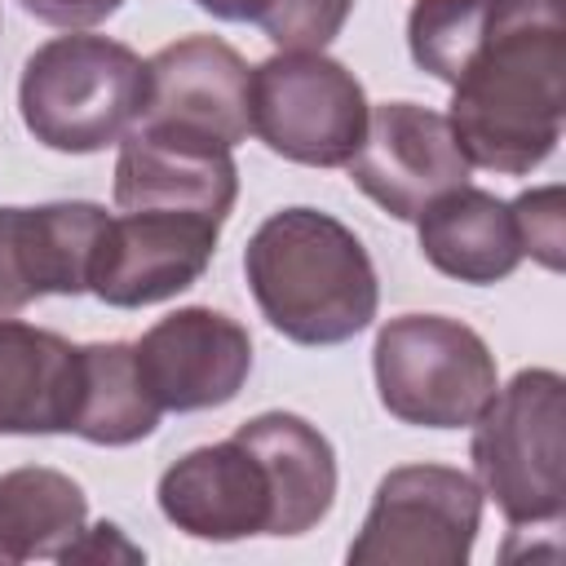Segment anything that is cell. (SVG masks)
<instances>
[{
    "instance_id": "7c38bea8",
    "label": "cell",
    "mask_w": 566,
    "mask_h": 566,
    "mask_svg": "<svg viewBox=\"0 0 566 566\" xmlns=\"http://www.w3.org/2000/svg\"><path fill=\"white\" fill-rule=\"evenodd\" d=\"M137 124L212 137L221 146L248 142V62L212 35L164 44L146 62V111Z\"/></svg>"
},
{
    "instance_id": "ba28073f",
    "label": "cell",
    "mask_w": 566,
    "mask_h": 566,
    "mask_svg": "<svg viewBox=\"0 0 566 566\" xmlns=\"http://www.w3.org/2000/svg\"><path fill=\"white\" fill-rule=\"evenodd\" d=\"M217 234L221 221L199 212L133 208L124 217H106L88 270V292L119 310L168 301L208 270Z\"/></svg>"
},
{
    "instance_id": "8992f818",
    "label": "cell",
    "mask_w": 566,
    "mask_h": 566,
    "mask_svg": "<svg viewBox=\"0 0 566 566\" xmlns=\"http://www.w3.org/2000/svg\"><path fill=\"white\" fill-rule=\"evenodd\" d=\"M248 119L274 155L310 168H340L367 133V97L336 57L283 49L248 75Z\"/></svg>"
},
{
    "instance_id": "e0dca14e",
    "label": "cell",
    "mask_w": 566,
    "mask_h": 566,
    "mask_svg": "<svg viewBox=\"0 0 566 566\" xmlns=\"http://www.w3.org/2000/svg\"><path fill=\"white\" fill-rule=\"evenodd\" d=\"M239 442H248L274 491V531L270 535H301L318 526L336 495V455L332 442L292 411H265L234 429Z\"/></svg>"
},
{
    "instance_id": "44dd1931",
    "label": "cell",
    "mask_w": 566,
    "mask_h": 566,
    "mask_svg": "<svg viewBox=\"0 0 566 566\" xmlns=\"http://www.w3.org/2000/svg\"><path fill=\"white\" fill-rule=\"evenodd\" d=\"M509 208H513L522 252H531L548 270H562V186L531 190V195L513 199Z\"/></svg>"
},
{
    "instance_id": "5b68a950",
    "label": "cell",
    "mask_w": 566,
    "mask_h": 566,
    "mask_svg": "<svg viewBox=\"0 0 566 566\" xmlns=\"http://www.w3.org/2000/svg\"><path fill=\"white\" fill-rule=\"evenodd\" d=\"M376 389L389 416L420 429H460L482 416L495 385L486 340L442 314H402L376 332Z\"/></svg>"
},
{
    "instance_id": "5bb4252c",
    "label": "cell",
    "mask_w": 566,
    "mask_h": 566,
    "mask_svg": "<svg viewBox=\"0 0 566 566\" xmlns=\"http://www.w3.org/2000/svg\"><path fill=\"white\" fill-rule=\"evenodd\" d=\"M102 230L106 208L80 199L0 208V314H13L49 292H88V270Z\"/></svg>"
},
{
    "instance_id": "ac0fdd59",
    "label": "cell",
    "mask_w": 566,
    "mask_h": 566,
    "mask_svg": "<svg viewBox=\"0 0 566 566\" xmlns=\"http://www.w3.org/2000/svg\"><path fill=\"white\" fill-rule=\"evenodd\" d=\"M84 491L57 469L0 473V566L62 557L84 531Z\"/></svg>"
},
{
    "instance_id": "9c48e42d",
    "label": "cell",
    "mask_w": 566,
    "mask_h": 566,
    "mask_svg": "<svg viewBox=\"0 0 566 566\" xmlns=\"http://www.w3.org/2000/svg\"><path fill=\"white\" fill-rule=\"evenodd\" d=\"M345 168L349 181L398 221H416L429 199L469 181V159L451 119L416 102H385L367 111V133Z\"/></svg>"
},
{
    "instance_id": "52a82bcc",
    "label": "cell",
    "mask_w": 566,
    "mask_h": 566,
    "mask_svg": "<svg viewBox=\"0 0 566 566\" xmlns=\"http://www.w3.org/2000/svg\"><path fill=\"white\" fill-rule=\"evenodd\" d=\"M482 522V491L447 464H407L380 478L354 566H464Z\"/></svg>"
},
{
    "instance_id": "277c9868",
    "label": "cell",
    "mask_w": 566,
    "mask_h": 566,
    "mask_svg": "<svg viewBox=\"0 0 566 566\" xmlns=\"http://www.w3.org/2000/svg\"><path fill=\"white\" fill-rule=\"evenodd\" d=\"M566 385L548 367L517 371L473 420V469L509 526H544L566 509Z\"/></svg>"
},
{
    "instance_id": "7402d4cb",
    "label": "cell",
    "mask_w": 566,
    "mask_h": 566,
    "mask_svg": "<svg viewBox=\"0 0 566 566\" xmlns=\"http://www.w3.org/2000/svg\"><path fill=\"white\" fill-rule=\"evenodd\" d=\"M18 4L49 27H93V22L111 18L124 0H18Z\"/></svg>"
},
{
    "instance_id": "4fadbf2b",
    "label": "cell",
    "mask_w": 566,
    "mask_h": 566,
    "mask_svg": "<svg viewBox=\"0 0 566 566\" xmlns=\"http://www.w3.org/2000/svg\"><path fill=\"white\" fill-rule=\"evenodd\" d=\"M159 509L177 531L217 544L274 531L270 473L261 455L239 438L195 447L172 469H164Z\"/></svg>"
},
{
    "instance_id": "6da1fadb",
    "label": "cell",
    "mask_w": 566,
    "mask_h": 566,
    "mask_svg": "<svg viewBox=\"0 0 566 566\" xmlns=\"http://www.w3.org/2000/svg\"><path fill=\"white\" fill-rule=\"evenodd\" d=\"M407 49L451 84V133L469 164L539 168L566 111V0H416Z\"/></svg>"
},
{
    "instance_id": "30bf717a",
    "label": "cell",
    "mask_w": 566,
    "mask_h": 566,
    "mask_svg": "<svg viewBox=\"0 0 566 566\" xmlns=\"http://www.w3.org/2000/svg\"><path fill=\"white\" fill-rule=\"evenodd\" d=\"M137 376L159 411H208L230 402L252 371L248 332L221 310H177L133 345Z\"/></svg>"
},
{
    "instance_id": "cb8c5ba5",
    "label": "cell",
    "mask_w": 566,
    "mask_h": 566,
    "mask_svg": "<svg viewBox=\"0 0 566 566\" xmlns=\"http://www.w3.org/2000/svg\"><path fill=\"white\" fill-rule=\"evenodd\" d=\"M195 4L208 9L221 22H261L274 0H195Z\"/></svg>"
},
{
    "instance_id": "3957f363",
    "label": "cell",
    "mask_w": 566,
    "mask_h": 566,
    "mask_svg": "<svg viewBox=\"0 0 566 566\" xmlns=\"http://www.w3.org/2000/svg\"><path fill=\"white\" fill-rule=\"evenodd\" d=\"M18 106L49 150L93 155L142 119L146 62L106 35H57L27 57Z\"/></svg>"
},
{
    "instance_id": "d6986e66",
    "label": "cell",
    "mask_w": 566,
    "mask_h": 566,
    "mask_svg": "<svg viewBox=\"0 0 566 566\" xmlns=\"http://www.w3.org/2000/svg\"><path fill=\"white\" fill-rule=\"evenodd\" d=\"M155 424L159 407L137 376L133 345H80V407L71 433L97 447H128L155 433Z\"/></svg>"
},
{
    "instance_id": "2e32d148",
    "label": "cell",
    "mask_w": 566,
    "mask_h": 566,
    "mask_svg": "<svg viewBox=\"0 0 566 566\" xmlns=\"http://www.w3.org/2000/svg\"><path fill=\"white\" fill-rule=\"evenodd\" d=\"M416 221L424 261L460 283H500L526 256L513 226V208L469 181L429 199Z\"/></svg>"
},
{
    "instance_id": "603a6c76",
    "label": "cell",
    "mask_w": 566,
    "mask_h": 566,
    "mask_svg": "<svg viewBox=\"0 0 566 566\" xmlns=\"http://www.w3.org/2000/svg\"><path fill=\"white\" fill-rule=\"evenodd\" d=\"M102 553H106V557L115 553V557H124V562H137V557H142L133 544L119 539V526L102 522V526H93V531H80V539H75L57 562H80V557H102Z\"/></svg>"
},
{
    "instance_id": "7a4b0ae2",
    "label": "cell",
    "mask_w": 566,
    "mask_h": 566,
    "mask_svg": "<svg viewBox=\"0 0 566 566\" xmlns=\"http://www.w3.org/2000/svg\"><path fill=\"white\" fill-rule=\"evenodd\" d=\"M248 287L296 345H340L376 318V265L358 234L318 208H283L256 226L243 252Z\"/></svg>"
},
{
    "instance_id": "8fae6325",
    "label": "cell",
    "mask_w": 566,
    "mask_h": 566,
    "mask_svg": "<svg viewBox=\"0 0 566 566\" xmlns=\"http://www.w3.org/2000/svg\"><path fill=\"white\" fill-rule=\"evenodd\" d=\"M239 195V168L230 146L177 128L133 124L119 137L115 159V203L133 208H164V212H199L226 221Z\"/></svg>"
},
{
    "instance_id": "ffe728a7",
    "label": "cell",
    "mask_w": 566,
    "mask_h": 566,
    "mask_svg": "<svg viewBox=\"0 0 566 566\" xmlns=\"http://www.w3.org/2000/svg\"><path fill=\"white\" fill-rule=\"evenodd\" d=\"M354 0H274L261 18V31L279 49H323L340 35Z\"/></svg>"
},
{
    "instance_id": "9a60e30c",
    "label": "cell",
    "mask_w": 566,
    "mask_h": 566,
    "mask_svg": "<svg viewBox=\"0 0 566 566\" xmlns=\"http://www.w3.org/2000/svg\"><path fill=\"white\" fill-rule=\"evenodd\" d=\"M80 407V345L0 318V433H71Z\"/></svg>"
}]
</instances>
